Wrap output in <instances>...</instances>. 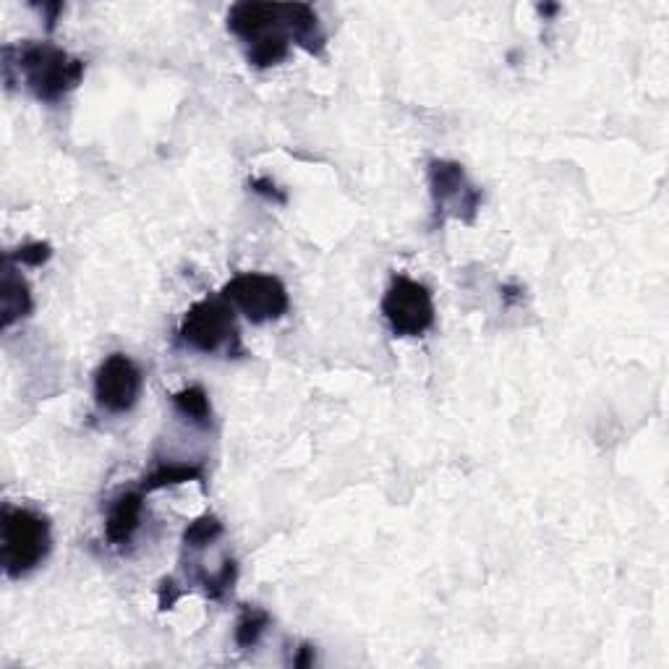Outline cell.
Wrapping results in <instances>:
<instances>
[{"mask_svg":"<svg viewBox=\"0 0 669 669\" xmlns=\"http://www.w3.org/2000/svg\"><path fill=\"white\" fill-rule=\"evenodd\" d=\"M40 11L45 14V21H48V32H53L55 21L63 14V3H42Z\"/></svg>","mask_w":669,"mask_h":669,"instance_id":"cell-19","label":"cell"},{"mask_svg":"<svg viewBox=\"0 0 669 669\" xmlns=\"http://www.w3.org/2000/svg\"><path fill=\"white\" fill-rule=\"evenodd\" d=\"M249 186H251V191H254V194L264 196V199H270V202H278V204L288 202V194L280 189L278 183L270 181V178H251Z\"/></svg>","mask_w":669,"mask_h":669,"instance_id":"cell-17","label":"cell"},{"mask_svg":"<svg viewBox=\"0 0 669 669\" xmlns=\"http://www.w3.org/2000/svg\"><path fill=\"white\" fill-rule=\"evenodd\" d=\"M157 599H160V609H173L176 607V602L181 599V591L176 588V583L170 581V578H165L163 583H160V591H157Z\"/></svg>","mask_w":669,"mask_h":669,"instance_id":"cell-18","label":"cell"},{"mask_svg":"<svg viewBox=\"0 0 669 669\" xmlns=\"http://www.w3.org/2000/svg\"><path fill=\"white\" fill-rule=\"evenodd\" d=\"M382 314L392 335L398 338H421L426 330H432L434 317H437L429 288L406 275L392 278L382 298Z\"/></svg>","mask_w":669,"mask_h":669,"instance_id":"cell-7","label":"cell"},{"mask_svg":"<svg viewBox=\"0 0 669 669\" xmlns=\"http://www.w3.org/2000/svg\"><path fill=\"white\" fill-rule=\"evenodd\" d=\"M53 536L50 521L29 507H3V552L0 562L8 578H21L48 560Z\"/></svg>","mask_w":669,"mask_h":669,"instance_id":"cell-3","label":"cell"},{"mask_svg":"<svg viewBox=\"0 0 669 669\" xmlns=\"http://www.w3.org/2000/svg\"><path fill=\"white\" fill-rule=\"evenodd\" d=\"M228 32L236 34L254 68L278 66L288 58L291 45L309 55H322L325 29L317 11L306 3H236L228 11Z\"/></svg>","mask_w":669,"mask_h":669,"instance_id":"cell-1","label":"cell"},{"mask_svg":"<svg viewBox=\"0 0 669 669\" xmlns=\"http://www.w3.org/2000/svg\"><path fill=\"white\" fill-rule=\"evenodd\" d=\"M82 58H74L53 42H21L3 48V79L11 84L19 79L40 102H61L84 79Z\"/></svg>","mask_w":669,"mask_h":669,"instance_id":"cell-2","label":"cell"},{"mask_svg":"<svg viewBox=\"0 0 669 669\" xmlns=\"http://www.w3.org/2000/svg\"><path fill=\"white\" fill-rule=\"evenodd\" d=\"M223 523L215 515H202V518H196L194 523L186 526L183 531V547L186 549H204L210 547L212 541L220 539L223 536Z\"/></svg>","mask_w":669,"mask_h":669,"instance_id":"cell-14","label":"cell"},{"mask_svg":"<svg viewBox=\"0 0 669 669\" xmlns=\"http://www.w3.org/2000/svg\"><path fill=\"white\" fill-rule=\"evenodd\" d=\"M144 374L126 353H110L95 372V400L102 411L129 413L142 395Z\"/></svg>","mask_w":669,"mask_h":669,"instance_id":"cell-8","label":"cell"},{"mask_svg":"<svg viewBox=\"0 0 669 669\" xmlns=\"http://www.w3.org/2000/svg\"><path fill=\"white\" fill-rule=\"evenodd\" d=\"M539 14L541 16H555V14H560V6H552V3H549V6H539Z\"/></svg>","mask_w":669,"mask_h":669,"instance_id":"cell-21","label":"cell"},{"mask_svg":"<svg viewBox=\"0 0 669 669\" xmlns=\"http://www.w3.org/2000/svg\"><path fill=\"white\" fill-rule=\"evenodd\" d=\"M267 628H270V615L262 607H244L236 622V643L241 649H254Z\"/></svg>","mask_w":669,"mask_h":669,"instance_id":"cell-13","label":"cell"},{"mask_svg":"<svg viewBox=\"0 0 669 669\" xmlns=\"http://www.w3.org/2000/svg\"><path fill=\"white\" fill-rule=\"evenodd\" d=\"M170 400H173V408L181 413L183 419H189L191 424L202 426V429H207V426L212 424V403L204 387L199 385L183 387V390L173 392V398Z\"/></svg>","mask_w":669,"mask_h":669,"instance_id":"cell-11","label":"cell"},{"mask_svg":"<svg viewBox=\"0 0 669 669\" xmlns=\"http://www.w3.org/2000/svg\"><path fill=\"white\" fill-rule=\"evenodd\" d=\"M50 257H53V246L48 241H29L6 254V259H11L14 264H24V267H42Z\"/></svg>","mask_w":669,"mask_h":669,"instance_id":"cell-16","label":"cell"},{"mask_svg":"<svg viewBox=\"0 0 669 669\" xmlns=\"http://www.w3.org/2000/svg\"><path fill=\"white\" fill-rule=\"evenodd\" d=\"M429 194L434 204V220H460L474 223L481 207V189L468 181L463 165L455 160H432L429 163Z\"/></svg>","mask_w":669,"mask_h":669,"instance_id":"cell-6","label":"cell"},{"mask_svg":"<svg viewBox=\"0 0 669 669\" xmlns=\"http://www.w3.org/2000/svg\"><path fill=\"white\" fill-rule=\"evenodd\" d=\"M186 481H202L204 484V468L191 466V463H165V466H157L152 474L144 476L142 492H160V489L178 487Z\"/></svg>","mask_w":669,"mask_h":669,"instance_id":"cell-12","label":"cell"},{"mask_svg":"<svg viewBox=\"0 0 669 669\" xmlns=\"http://www.w3.org/2000/svg\"><path fill=\"white\" fill-rule=\"evenodd\" d=\"M34 301L29 283L21 278L16 264L11 259L3 262V285H0V314H3V327H14L19 319L29 317Z\"/></svg>","mask_w":669,"mask_h":669,"instance_id":"cell-10","label":"cell"},{"mask_svg":"<svg viewBox=\"0 0 669 669\" xmlns=\"http://www.w3.org/2000/svg\"><path fill=\"white\" fill-rule=\"evenodd\" d=\"M144 515V492H123L118 494L108 507L105 518V536L113 547H123L134 539V534L142 526Z\"/></svg>","mask_w":669,"mask_h":669,"instance_id":"cell-9","label":"cell"},{"mask_svg":"<svg viewBox=\"0 0 669 669\" xmlns=\"http://www.w3.org/2000/svg\"><path fill=\"white\" fill-rule=\"evenodd\" d=\"M314 664V646L304 643L301 649H298L296 659H293V667H311Z\"/></svg>","mask_w":669,"mask_h":669,"instance_id":"cell-20","label":"cell"},{"mask_svg":"<svg viewBox=\"0 0 669 669\" xmlns=\"http://www.w3.org/2000/svg\"><path fill=\"white\" fill-rule=\"evenodd\" d=\"M220 296L236 311H241L251 325H267L285 317L291 309V298L283 280L267 272H241L223 285Z\"/></svg>","mask_w":669,"mask_h":669,"instance_id":"cell-5","label":"cell"},{"mask_svg":"<svg viewBox=\"0 0 669 669\" xmlns=\"http://www.w3.org/2000/svg\"><path fill=\"white\" fill-rule=\"evenodd\" d=\"M178 343L199 353L228 351V356L241 353L236 309L220 293L199 298L183 314L181 327H178Z\"/></svg>","mask_w":669,"mask_h":669,"instance_id":"cell-4","label":"cell"},{"mask_svg":"<svg viewBox=\"0 0 669 669\" xmlns=\"http://www.w3.org/2000/svg\"><path fill=\"white\" fill-rule=\"evenodd\" d=\"M236 578H238V565H236V560H230L228 557V560L223 562V568L217 570V573L202 575L204 594L210 596V599H223L230 588H233Z\"/></svg>","mask_w":669,"mask_h":669,"instance_id":"cell-15","label":"cell"}]
</instances>
